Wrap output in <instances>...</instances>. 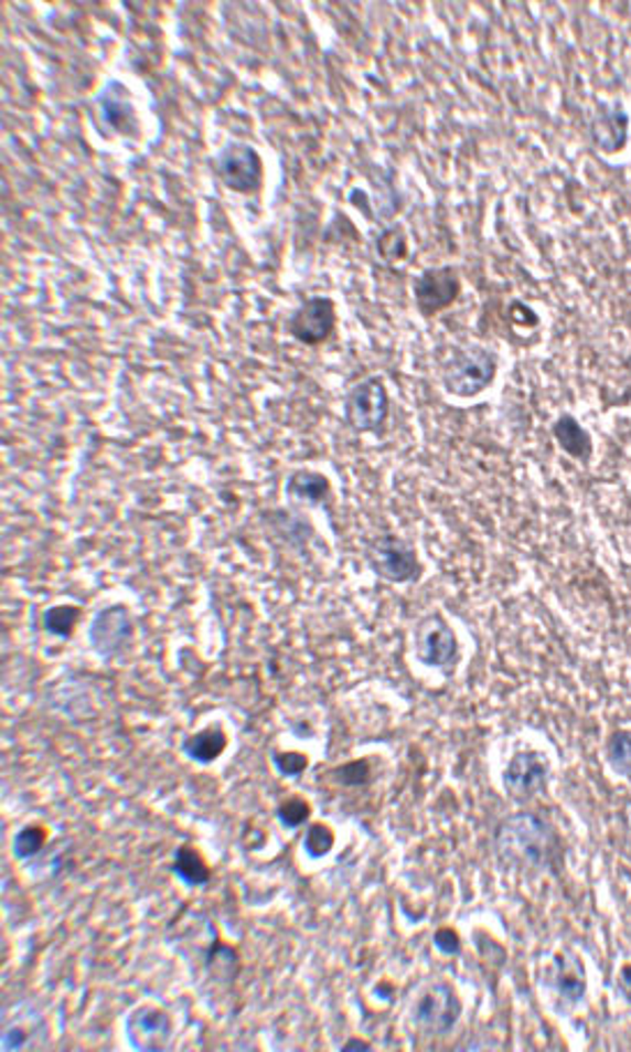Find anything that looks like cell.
Returning a JSON list of instances; mask_svg holds the SVG:
<instances>
[{
  "label": "cell",
  "mask_w": 631,
  "mask_h": 1052,
  "mask_svg": "<svg viewBox=\"0 0 631 1052\" xmlns=\"http://www.w3.org/2000/svg\"><path fill=\"white\" fill-rule=\"evenodd\" d=\"M495 854L507 868L523 872H548L560 857L556 827L535 812H514L498 825L493 836Z\"/></svg>",
  "instance_id": "obj_1"
},
{
  "label": "cell",
  "mask_w": 631,
  "mask_h": 1052,
  "mask_svg": "<svg viewBox=\"0 0 631 1052\" xmlns=\"http://www.w3.org/2000/svg\"><path fill=\"white\" fill-rule=\"evenodd\" d=\"M498 353L484 344H466L457 347L447 355L442 365V389L459 397L470 400L482 395L498 374Z\"/></svg>",
  "instance_id": "obj_2"
},
{
  "label": "cell",
  "mask_w": 631,
  "mask_h": 1052,
  "mask_svg": "<svg viewBox=\"0 0 631 1052\" xmlns=\"http://www.w3.org/2000/svg\"><path fill=\"white\" fill-rule=\"evenodd\" d=\"M210 167L226 190L238 194H256L266 181V167H263L258 150L249 144H226Z\"/></svg>",
  "instance_id": "obj_3"
},
{
  "label": "cell",
  "mask_w": 631,
  "mask_h": 1052,
  "mask_svg": "<svg viewBox=\"0 0 631 1052\" xmlns=\"http://www.w3.org/2000/svg\"><path fill=\"white\" fill-rule=\"evenodd\" d=\"M366 561L376 577L389 584H413L423 577L415 548L394 533H383L366 548Z\"/></svg>",
  "instance_id": "obj_4"
},
{
  "label": "cell",
  "mask_w": 631,
  "mask_h": 1052,
  "mask_svg": "<svg viewBox=\"0 0 631 1052\" xmlns=\"http://www.w3.org/2000/svg\"><path fill=\"white\" fill-rule=\"evenodd\" d=\"M389 393L381 376H366L349 391L344 400V418L360 434L383 432L389 418Z\"/></svg>",
  "instance_id": "obj_5"
},
{
  "label": "cell",
  "mask_w": 631,
  "mask_h": 1052,
  "mask_svg": "<svg viewBox=\"0 0 631 1052\" xmlns=\"http://www.w3.org/2000/svg\"><path fill=\"white\" fill-rule=\"evenodd\" d=\"M415 658L436 670H452L459 662V639L440 614H427L413 628Z\"/></svg>",
  "instance_id": "obj_6"
},
{
  "label": "cell",
  "mask_w": 631,
  "mask_h": 1052,
  "mask_svg": "<svg viewBox=\"0 0 631 1052\" xmlns=\"http://www.w3.org/2000/svg\"><path fill=\"white\" fill-rule=\"evenodd\" d=\"M135 630H137L135 617H131L127 605L122 603L107 605L95 614V619L90 624V633H88L90 647L104 660H114L131 647V641H135Z\"/></svg>",
  "instance_id": "obj_7"
},
{
  "label": "cell",
  "mask_w": 631,
  "mask_h": 1052,
  "mask_svg": "<svg viewBox=\"0 0 631 1052\" xmlns=\"http://www.w3.org/2000/svg\"><path fill=\"white\" fill-rule=\"evenodd\" d=\"M461 296V275L454 266H436L419 273L413 279V298L417 312L425 319L440 315L452 307Z\"/></svg>",
  "instance_id": "obj_8"
},
{
  "label": "cell",
  "mask_w": 631,
  "mask_h": 1052,
  "mask_svg": "<svg viewBox=\"0 0 631 1052\" xmlns=\"http://www.w3.org/2000/svg\"><path fill=\"white\" fill-rule=\"evenodd\" d=\"M461 1013L463 1007L454 988L450 984H436L415 1005L413 1022L429 1037H442L454 1028Z\"/></svg>",
  "instance_id": "obj_9"
},
{
  "label": "cell",
  "mask_w": 631,
  "mask_h": 1052,
  "mask_svg": "<svg viewBox=\"0 0 631 1052\" xmlns=\"http://www.w3.org/2000/svg\"><path fill=\"white\" fill-rule=\"evenodd\" d=\"M286 328L293 340L307 347H319L334 336L336 302L328 296H311L291 315Z\"/></svg>",
  "instance_id": "obj_10"
},
{
  "label": "cell",
  "mask_w": 631,
  "mask_h": 1052,
  "mask_svg": "<svg viewBox=\"0 0 631 1052\" xmlns=\"http://www.w3.org/2000/svg\"><path fill=\"white\" fill-rule=\"evenodd\" d=\"M550 774L548 759L537 751H518L505 766L503 787L518 804L535 799L544 791Z\"/></svg>",
  "instance_id": "obj_11"
},
{
  "label": "cell",
  "mask_w": 631,
  "mask_h": 1052,
  "mask_svg": "<svg viewBox=\"0 0 631 1052\" xmlns=\"http://www.w3.org/2000/svg\"><path fill=\"white\" fill-rule=\"evenodd\" d=\"M629 114L620 99H599L590 120V139L601 152L618 156L629 141Z\"/></svg>",
  "instance_id": "obj_12"
},
{
  "label": "cell",
  "mask_w": 631,
  "mask_h": 1052,
  "mask_svg": "<svg viewBox=\"0 0 631 1052\" xmlns=\"http://www.w3.org/2000/svg\"><path fill=\"white\" fill-rule=\"evenodd\" d=\"M173 1020L160 1007H139L127 1020V1039L135 1050L160 1052L169 1048Z\"/></svg>",
  "instance_id": "obj_13"
},
{
  "label": "cell",
  "mask_w": 631,
  "mask_h": 1052,
  "mask_svg": "<svg viewBox=\"0 0 631 1052\" xmlns=\"http://www.w3.org/2000/svg\"><path fill=\"white\" fill-rule=\"evenodd\" d=\"M550 434H554L556 444L565 455L571 459L581 461V465H588L592 453H595V442L590 432L578 423L571 414H563L556 418V423L550 425Z\"/></svg>",
  "instance_id": "obj_14"
},
{
  "label": "cell",
  "mask_w": 631,
  "mask_h": 1052,
  "mask_svg": "<svg viewBox=\"0 0 631 1052\" xmlns=\"http://www.w3.org/2000/svg\"><path fill=\"white\" fill-rule=\"evenodd\" d=\"M554 988L567 1005H578L586 997V969L584 963L569 952H560L554 958Z\"/></svg>",
  "instance_id": "obj_15"
},
{
  "label": "cell",
  "mask_w": 631,
  "mask_h": 1052,
  "mask_svg": "<svg viewBox=\"0 0 631 1052\" xmlns=\"http://www.w3.org/2000/svg\"><path fill=\"white\" fill-rule=\"evenodd\" d=\"M228 746V736L222 725H210L201 732H194L182 741V753H185L196 764H213L222 757Z\"/></svg>",
  "instance_id": "obj_16"
},
{
  "label": "cell",
  "mask_w": 631,
  "mask_h": 1052,
  "mask_svg": "<svg viewBox=\"0 0 631 1052\" xmlns=\"http://www.w3.org/2000/svg\"><path fill=\"white\" fill-rule=\"evenodd\" d=\"M286 495L291 499L311 503V506H321L330 499L332 495V482L328 476L311 471V469H300L293 471L286 480Z\"/></svg>",
  "instance_id": "obj_17"
},
{
  "label": "cell",
  "mask_w": 631,
  "mask_h": 1052,
  "mask_svg": "<svg viewBox=\"0 0 631 1052\" xmlns=\"http://www.w3.org/2000/svg\"><path fill=\"white\" fill-rule=\"evenodd\" d=\"M171 872L188 886H205L210 880H213V868L205 863L203 854L190 842L180 844L173 852Z\"/></svg>",
  "instance_id": "obj_18"
},
{
  "label": "cell",
  "mask_w": 631,
  "mask_h": 1052,
  "mask_svg": "<svg viewBox=\"0 0 631 1052\" xmlns=\"http://www.w3.org/2000/svg\"><path fill=\"white\" fill-rule=\"evenodd\" d=\"M82 617H84L82 607L72 605V603H63V605H54V607L44 609L42 626L49 635L69 639L74 635L78 621H82Z\"/></svg>",
  "instance_id": "obj_19"
},
{
  "label": "cell",
  "mask_w": 631,
  "mask_h": 1052,
  "mask_svg": "<svg viewBox=\"0 0 631 1052\" xmlns=\"http://www.w3.org/2000/svg\"><path fill=\"white\" fill-rule=\"evenodd\" d=\"M205 965H207V969H210V974H213V977H217L222 981H233L235 977H238L240 958H238V952H235L233 946H228V944H224L215 937L213 946L207 948Z\"/></svg>",
  "instance_id": "obj_20"
},
{
  "label": "cell",
  "mask_w": 631,
  "mask_h": 1052,
  "mask_svg": "<svg viewBox=\"0 0 631 1052\" xmlns=\"http://www.w3.org/2000/svg\"><path fill=\"white\" fill-rule=\"evenodd\" d=\"M607 762L613 774L631 783V730H616L609 736Z\"/></svg>",
  "instance_id": "obj_21"
},
{
  "label": "cell",
  "mask_w": 631,
  "mask_h": 1052,
  "mask_svg": "<svg viewBox=\"0 0 631 1052\" xmlns=\"http://www.w3.org/2000/svg\"><path fill=\"white\" fill-rule=\"evenodd\" d=\"M408 254V238L406 231L402 226H394L383 231V236L378 238V256L385 264H397L406 259Z\"/></svg>",
  "instance_id": "obj_22"
},
{
  "label": "cell",
  "mask_w": 631,
  "mask_h": 1052,
  "mask_svg": "<svg viewBox=\"0 0 631 1052\" xmlns=\"http://www.w3.org/2000/svg\"><path fill=\"white\" fill-rule=\"evenodd\" d=\"M44 842H46V831H44L42 827H38V825L23 827V829L17 833L14 842H12V852H14V857L21 859V861H23V859H33V857H38V854L42 852Z\"/></svg>",
  "instance_id": "obj_23"
},
{
  "label": "cell",
  "mask_w": 631,
  "mask_h": 1052,
  "mask_svg": "<svg viewBox=\"0 0 631 1052\" xmlns=\"http://www.w3.org/2000/svg\"><path fill=\"white\" fill-rule=\"evenodd\" d=\"M330 776L341 787H364L372 780V766L366 759H353L336 766Z\"/></svg>",
  "instance_id": "obj_24"
},
{
  "label": "cell",
  "mask_w": 631,
  "mask_h": 1052,
  "mask_svg": "<svg viewBox=\"0 0 631 1052\" xmlns=\"http://www.w3.org/2000/svg\"><path fill=\"white\" fill-rule=\"evenodd\" d=\"M309 817H311V806L302 797H288L277 808L279 825L286 829L304 827L309 822Z\"/></svg>",
  "instance_id": "obj_25"
},
{
  "label": "cell",
  "mask_w": 631,
  "mask_h": 1052,
  "mask_svg": "<svg viewBox=\"0 0 631 1052\" xmlns=\"http://www.w3.org/2000/svg\"><path fill=\"white\" fill-rule=\"evenodd\" d=\"M304 852L311 857V859H323L332 852V847H334V831L328 827V825H311L304 833Z\"/></svg>",
  "instance_id": "obj_26"
},
{
  "label": "cell",
  "mask_w": 631,
  "mask_h": 1052,
  "mask_svg": "<svg viewBox=\"0 0 631 1052\" xmlns=\"http://www.w3.org/2000/svg\"><path fill=\"white\" fill-rule=\"evenodd\" d=\"M272 764L281 776L298 778L307 772L309 757L304 753H298V751H275L272 753Z\"/></svg>",
  "instance_id": "obj_27"
},
{
  "label": "cell",
  "mask_w": 631,
  "mask_h": 1052,
  "mask_svg": "<svg viewBox=\"0 0 631 1052\" xmlns=\"http://www.w3.org/2000/svg\"><path fill=\"white\" fill-rule=\"evenodd\" d=\"M99 102H101L104 116H107V118H109V123H114V125L118 127V130H122V127H120L122 123H131V120L137 118V116H135V109H131V107L127 105V102H120V99H116V105H111V102H109V97H107V95H101V99H99Z\"/></svg>",
  "instance_id": "obj_28"
},
{
  "label": "cell",
  "mask_w": 631,
  "mask_h": 1052,
  "mask_svg": "<svg viewBox=\"0 0 631 1052\" xmlns=\"http://www.w3.org/2000/svg\"><path fill=\"white\" fill-rule=\"evenodd\" d=\"M434 944L440 954L445 956H459L461 952V939L452 928H438L434 933Z\"/></svg>",
  "instance_id": "obj_29"
},
{
  "label": "cell",
  "mask_w": 631,
  "mask_h": 1052,
  "mask_svg": "<svg viewBox=\"0 0 631 1052\" xmlns=\"http://www.w3.org/2000/svg\"><path fill=\"white\" fill-rule=\"evenodd\" d=\"M25 1039H29V1034H25L21 1028H10L6 1034H3V1050H19L23 1048Z\"/></svg>",
  "instance_id": "obj_30"
},
{
  "label": "cell",
  "mask_w": 631,
  "mask_h": 1052,
  "mask_svg": "<svg viewBox=\"0 0 631 1052\" xmlns=\"http://www.w3.org/2000/svg\"><path fill=\"white\" fill-rule=\"evenodd\" d=\"M618 990L624 997V1002L631 1005V965H624L618 974Z\"/></svg>",
  "instance_id": "obj_31"
},
{
  "label": "cell",
  "mask_w": 631,
  "mask_h": 1052,
  "mask_svg": "<svg viewBox=\"0 0 631 1052\" xmlns=\"http://www.w3.org/2000/svg\"><path fill=\"white\" fill-rule=\"evenodd\" d=\"M372 1050H374V1048H372L370 1043H366V1041H362V1039H351L344 1048H341V1052H372Z\"/></svg>",
  "instance_id": "obj_32"
},
{
  "label": "cell",
  "mask_w": 631,
  "mask_h": 1052,
  "mask_svg": "<svg viewBox=\"0 0 631 1052\" xmlns=\"http://www.w3.org/2000/svg\"><path fill=\"white\" fill-rule=\"evenodd\" d=\"M629 326H631V315H629Z\"/></svg>",
  "instance_id": "obj_33"
}]
</instances>
